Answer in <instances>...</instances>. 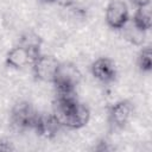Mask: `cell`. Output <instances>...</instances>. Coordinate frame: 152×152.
I'll return each mask as SVG.
<instances>
[{
	"mask_svg": "<svg viewBox=\"0 0 152 152\" xmlns=\"http://www.w3.org/2000/svg\"><path fill=\"white\" fill-rule=\"evenodd\" d=\"M52 114L62 127L69 129H80L90 120L89 108L77 97H55Z\"/></svg>",
	"mask_w": 152,
	"mask_h": 152,
	"instance_id": "obj_1",
	"label": "cell"
},
{
	"mask_svg": "<svg viewBox=\"0 0 152 152\" xmlns=\"http://www.w3.org/2000/svg\"><path fill=\"white\" fill-rule=\"evenodd\" d=\"M38 114L39 112L28 101H19L11 109V114H10L11 127L18 132L33 129Z\"/></svg>",
	"mask_w": 152,
	"mask_h": 152,
	"instance_id": "obj_2",
	"label": "cell"
},
{
	"mask_svg": "<svg viewBox=\"0 0 152 152\" xmlns=\"http://www.w3.org/2000/svg\"><path fill=\"white\" fill-rule=\"evenodd\" d=\"M81 77L82 74L77 65L69 62H59V65L52 81L55 91H76Z\"/></svg>",
	"mask_w": 152,
	"mask_h": 152,
	"instance_id": "obj_3",
	"label": "cell"
},
{
	"mask_svg": "<svg viewBox=\"0 0 152 152\" xmlns=\"http://www.w3.org/2000/svg\"><path fill=\"white\" fill-rule=\"evenodd\" d=\"M58 65H59V62L57 61L56 57L51 55H45V53H40L31 63L34 78L38 81L49 82V83H52Z\"/></svg>",
	"mask_w": 152,
	"mask_h": 152,
	"instance_id": "obj_4",
	"label": "cell"
},
{
	"mask_svg": "<svg viewBox=\"0 0 152 152\" xmlns=\"http://www.w3.org/2000/svg\"><path fill=\"white\" fill-rule=\"evenodd\" d=\"M104 19L107 25L113 30H122L131 20L127 4L124 0H112L106 7Z\"/></svg>",
	"mask_w": 152,
	"mask_h": 152,
	"instance_id": "obj_5",
	"label": "cell"
},
{
	"mask_svg": "<svg viewBox=\"0 0 152 152\" xmlns=\"http://www.w3.org/2000/svg\"><path fill=\"white\" fill-rule=\"evenodd\" d=\"M133 114V104L128 100H120L108 108V121L114 128H124Z\"/></svg>",
	"mask_w": 152,
	"mask_h": 152,
	"instance_id": "obj_6",
	"label": "cell"
},
{
	"mask_svg": "<svg viewBox=\"0 0 152 152\" xmlns=\"http://www.w3.org/2000/svg\"><path fill=\"white\" fill-rule=\"evenodd\" d=\"M90 72L94 78L103 84H109L115 81L118 71L113 59L108 57H100L90 65Z\"/></svg>",
	"mask_w": 152,
	"mask_h": 152,
	"instance_id": "obj_7",
	"label": "cell"
},
{
	"mask_svg": "<svg viewBox=\"0 0 152 152\" xmlns=\"http://www.w3.org/2000/svg\"><path fill=\"white\" fill-rule=\"evenodd\" d=\"M61 128H62L61 124L58 122V120L55 118L52 113L39 112L33 131L39 137H43L45 139H53Z\"/></svg>",
	"mask_w": 152,
	"mask_h": 152,
	"instance_id": "obj_8",
	"label": "cell"
},
{
	"mask_svg": "<svg viewBox=\"0 0 152 152\" xmlns=\"http://www.w3.org/2000/svg\"><path fill=\"white\" fill-rule=\"evenodd\" d=\"M5 62H6V65L10 68L23 69V68L27 66L28 64L31 65V56H30L28 50L24 45L19 44V45L12 48L7 52Z\"/></svg>",
	"mask_w": 152,
	"mask_h": 152,
	"instance_id": "obj_9",
	"label": "cell"
},
{
	"mask_svg": "<svg viewBox=\"0 0 152 152\" xmlns=\"http://www.w3.org/2000/svg\"><path fill=\"white\" fill-rule=\"evenodd\" d=\"M132 23L141 31L147 32L151 28V5L137 7Z\"/></svg>",
	"mask_w": 152,
	"mask_h": 152,
	"instance_id": "obj_10",
	"label": "cell"
},
{
	"mask_svg": "<svg viewBox=\"0 0 152 152\" xmlns=\"http://www.w3.org/2000/svg\"><path fill=\"white\" fill-rule=\"evenodd\" d=\"M122 30H125V36L128 42H131L133 45H138V46L142 45L145 40V34H146L145 31H141L140 28H138L132 21L131 23L128 21Z\"/></svg>",
	"mask_w": 152,
	"mask_h": 152,
	"instance_id": "obj_11",
	"label": "cell"
},
{
	"mask_svg": "<svg viewBox=\"0 0 152 152\" xmlns=\"http://www.w3.org/2000/svg\"><path fill=\"white\" fill-rule=\"evenodd\" d=\"M137 65L140 71L148 72L152 69V50L151 46H144L138 53Z\"/></svg>",
	"mask_w": 152,
	"mask_h": 152,
	"instance_id": "obj_12",
	"label": "cell"
},
{
	"mask_svg": "<svg viewBox=\"0 0 152 152\" xmlns=\"http://www.w3.org/2000/svg\"><path fill=\"white\" fill-rule=\"evenodd\" d=\"M15 147L13 146V144L7 140V139H0V151H5V152H8V151H14Z\"/></svg>",
	"mask_w": 152,
	"mask_h": 152,
	"instance_id": "obj_13",
	"label": "cell"
},
{
	"mask_svg": "<svg viewBox=\"0 0 152 152\" xmlns=\"http://www.w3.org/2000/svg\"><path fill=\"white\" fill-rule=\"evenodd\" d=\"M135 7H140V6H148L151 5V0H129Z\"/></svg>",
	"mask_w": 152,
	"mask_h": 152,
	"instance_id": "obj_14",
	"label": "cell"
},
{
	"mask_svg": "<svg viewBox=\"0 0 152 152\" xmlns=\"http://www.w3.org/2000/svg\"><path fill=\"white\" fill-rule=\"evenodd\" d=\"M40 1H43V2H49V4H51V2H57L58 0H40Z\"/></svg>",
	"mask_w": 152,
	"mask_h": 152,
	"instance_id": "obj_15",
	"label": "cell"
}]
</instances>
